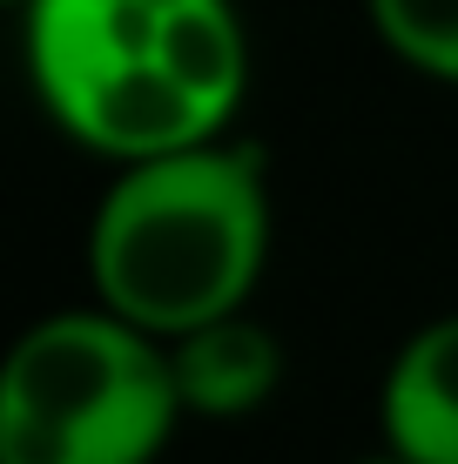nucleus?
<instances>
[{"label":"nucleus","instance_id":"1","mask_svg":"<svg viewBox=\"0 0 458 464\" xmlns=\"http://www.w3.org/2000/svg\"><path fill=\"white\" fill-rule=\"evenodd\" d=\"M41 108L108 162H162L223 141L249 88L229 0H27Z\"/></svg>","mask_w":458,"mask_h":464},{"label":"nucleus","instance_id":"2","mask_svg":"<svg viewBox=\"0 0 458 464\" xmlns=\"http://www.w3.org/2000/svg\"><path fill=\"white\" fill-rule=\"evenodd\" d=\"M263 256L270 182L249 141H210L122 169L88 222V283L102 310L155 343L243 316Z\"/></svg>","mask_w":458,"mask_h":464},{"label":"nucleus","instance_id":"3","mask_svg":"<svg viewBox=\"0 0 458 464\" xmlns=\"http://www.w3.org/2000/svg\"><path fill=\"white\" fill-rule=\"evenodd\" d=\"M176 424L169 343L115 310L41 316L0 371V464H155Z\"/></svg>","mask_w":458,"mask_h":464},{"label":"nucleus","instance_id":"4","mask_svg":"<svg viewBox=\"0 0 458 464\" xmlns=\"http://www.w3.org/2000/svg\"><path fill=\"white\" fill-rule=\"evenodd\" d=\"M385 451L412 464H458V310L404 337L377 391Z\"/></svg>","mask_w":458,"mask_h":464},{"label":"nucleus","instance_id":"5","mask_svg":"<svg viewBox=\"0 0 458 464\" xmlns=\"http://www.w3.org/2000/svg\"><path fill=\"white\" fill-rule=\"evenodd\" d=\"M182 418H249L283 383V343L257 316H223L169 343Z\"/></svg>","mask_w":458,"mask_h":464},{"label":"nucleus","instance_id":"6","mask_svg":"<svg viewBox=\"0 0 458 464\" xmlns=\"http://www.w3.org/2000/svg\"><path fill=\"white\" fill-rule=\"evenodd\" d=\"M371 27L404 68L458 88V0H365Z\"/></svg>","mask_w":458,"mask_h":464},{"label":"nucleus","instance_id":"7","mask_svg":"<svg viewBox=\"0 0 458 464\" xmlns=\"http://www.w3.org/2000/svg\"><path fill=\"white\" fill-rule=\"evenodd\" d=\"M357 464H412V458H398V451H377V458H357Z\"/></svg>","mask_w":458,"mask_h":464}]
</instances>
